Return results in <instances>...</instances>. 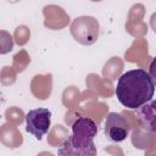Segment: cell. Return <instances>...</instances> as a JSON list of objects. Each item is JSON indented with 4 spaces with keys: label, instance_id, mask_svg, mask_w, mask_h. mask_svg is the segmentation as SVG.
Listing matches in <instances>:
<instances>
[{
    "label": "cell",
    "instance_id": "6",
    "mask_svg": "<svg viewBox=\"0 0 156 156\" xmlns=\"http://www.w3.org/2000/svg\"><path fill=\"white\" fill-rule=\"evenodd\" d=\"M96 154H98V150L94 143L89 146H82V145L74 144L69 139V136L57 149L58 156H96Z\"/></svg>",
    "mask_w": 156,
    "mask_h": 156
},
{
    "label": "cell",
    "instance_id": "4",
    "mask_svg": "<svg viewBox=\"0 0 156 156\" xmlns=\"http://www.w3.org/2000/svg\"><path fill=\"white\" fill-rule=\"evenodd\" d=\"M71 128L72 134L69 138L74 144L88 146L94 143V138L98 133V126L91 118L79 117L72 123Z\"/></svg>",
    "mask_w": 156,
    "mask_h": 156
},
{
    "label": "cell",
    "instance_id": "3",
    "mask_svg": "<svg viewBox=\"0 0 156 156\" xmlns=\"http://www.w3.org/2000/svg\"><path fill=\"white\" fill-rule=\"evenodd\" d=\"M51 124V111L45 107L29 110L26 115V130L35 139L41 138L49 132Z\"/></svg>",
    "mask_w": 156,
    "mask_h": 156
},
{
    "label": "cell",
    "instance_id": "5",
    "mask_svg": "<svg viewBox=\"0 0 156 156\" xmlns=\"http://www.w3.org/2000/svg\"><path fill=\"white\" fill-rule=\"evenodd\" d=\"M104 132L111 141L121 143L129 135V124L122 115L117 112H110L105 119Z\"/></svg>",
    "mask_w": 156,
    "mask_h": 156
},
{
    "label": "cell",
    "instance_id": "1",
    "mask_svg": "<svg viewBox=\"0 0 156 156\" xmlns=\"http://www.w3.org/2000/svg\"><path fill=\"white\" fill-rule=\"evenodd\" d=\"M115 93L124 107L135 110L152 100L155 82L147 71L143 68L130 69L118 78Z\"/></svg>",
    "mask_w": 156,
    "mask_h": 156
},
{
    "label": "cell",
    "instance_id": "2",
    "mask_svg": "<svg viewBox=\"0 0 156 156\" xmlns=\"http://www.w3.org/2000/svg\"><path fill=\"white\" fill-rule=\"evenodd\" d=\"M73 38L84 45H91L99 37V23L94 17L82 16L76 18L71 24Z\"/></svg>",
    "mask_w": 156,
    "mask_h": 156
}]
</instances>
